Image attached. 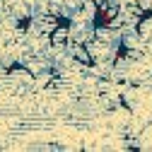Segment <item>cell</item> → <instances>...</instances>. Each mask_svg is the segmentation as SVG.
<instances>
[{
  "label": "cell",
  "mask_w": 152,
  "mask_h": 152,
  "mask_svg": "<svg viewBox=\"0 0 152 152\" xmlns=\"http://www.w3.org/2000/svg\"><path fill=\"white\" fill-rule=\"evenodd\" d=\"M48 44H51L53 51H63V48L70 44V20L61 17L58 24L48 31Z\"/></svg>",
  "instance_id": "1"
},
{
  "label": "cell",
  "mask_w": 152,
  "mask_h": 152,
  "mask_svg": "<svg viewBox=\"0 0 152 152\" xmlns=\"http://www.w3.org/2000/svg\"><path fill=\"white\" fill-rule=\"evenodd\" d=\"M70 46V58L77 63L80 68H94L97 65V61H94V56H92V51H89V46L87 44H82V41H70L68 44Z\"/></svg>",
  "instance_id": "2"
}]
</instances>
